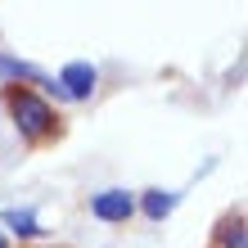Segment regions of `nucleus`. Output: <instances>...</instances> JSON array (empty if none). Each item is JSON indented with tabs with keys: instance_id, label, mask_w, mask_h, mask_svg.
<instances>
[{
	"instance_id": "f03ea898",
	"label": "nucleus",
	"mask_w": 248,
	"mask_h": 248,
	"mask_svg": "<svg viewBox=\"0 0 248 248\" xmlns=\"http://www.w3.org/2000/svg\"><path fill=\"white\" fill-rule=\"evenodd\" d=\"M54 86H59V95L63 99H91L95 95V86H99V68L91 63V59H72V63H63V72L54 77Z\"/></svg>"
},
{
	"instance_id": "0eeeda50",
	"label": "nucleus",
	"mask_w": 248,
	"mask_h": 248,
	"mask_svg": "<svg viewBox=\"0 0 248 248\" xmlns=\"http://www.w3.org/2000/svg\"><path fill=\"white\" fill-rule=\"evenodd\" d=\"M221 244H226V248H244V226H239V217L226 226V239H221Z\"/></svg>"
},
{
	"instance_id": "f257e3e1",
	"label": "nucleus",
	"mask_w": 248,
	"mask_h": 248,
	"mask_svg": "<svg viewBox=\"0 0 248 248\" xmlns=\"http://www.w3.org/2000/svg\"><path fill=\"white\" fill-rule=\"evenodd\" d=\"M5 108L14 126H18V136L27 144H46V140H59V113H54L46 99H41L32 86H5Z\"/></svg>"
},
{
	"instance_id": "20e7f679",
	"label": "nucleus",
	"mask_w": 248,
	"mask_h": 248,
	"mask_svg": "<svg viewBox=\"0 0 248 248\" xmlns=\"http://www.w3.org/2000/svg\"><path fill=\"white\" fill-rule=\"evenodd\" d=\"M0 81H5V86H18V81L50 86V77H46V72H41L36 63H27V59H14V54H0Z\"/></svg>"
},
{
	"instance_id": "7ed1b4c3",
	"label": "nucleus",
	"mask_w": 248,
	"mask_h": 248,
	"mask_svg": "<svg viewBox=\"0 0 248 248\" xmlns=\"http://www.w3.org/2000/svg\"><path fill=\"white\" fill-rule=\"evenodd\" d=\"M131 212H136V194H131V189L108 185V189H99V194H91V217L95 221L122 226V221H131Z\"/></svg>"
},
{
	"instance_id": "39448f33",
	"label": "nucleus",
	"mask_w": 248,
	"mask_h": 248,
	"mask_svg": "<svg viewBox=\"0 0 248 248\" xmlns=\"http://www.w3.org/2000/svg\"><path fill=\"white\" fill-rule=\"evenodd\" d=\"M0 226H5L9 235H18V239H41V235H46L32 208H5V212H0Z\"/></svg>"
},
{
	"instance_id": "423d86ee",
	"label": "nucleus",
	"mask_w": 248,
	"mask_h": 248,
	"mask_svg": "<svg viewBox=\"0 0 248 248\" xmlns=\"http://www.w3.org/2000/svg\"><path fill=\"white\" fill-rule=\"evenodd\" d=\"M176 203H181L176 189H144L140 208H144V217H149V221H167V217L176 212Z\"/></svg>"
},
{
	"instance_id": "6e6552de",
	"label": "nucleus",
	"mask_w": 248,
	"mask_h": 248,
	"mask_svg": "<svg viewBox=\"0 0 248 248\" xmlns=\"http://www.w3.org/2000/svg\"><path fill=\"white\" fill-rule=\"evenodd\" d=\"M0 248H9V239H5V230H0Z\"/></svg>"
}]
</instances>
